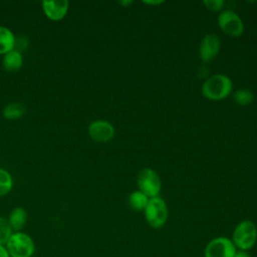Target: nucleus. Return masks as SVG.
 Instances as JSON below:
<instances>
[{
  "label": "nucleus",
  "mask_w": 257,
  "mask_h": 257,
  "mask_svg": "<svg viewBox=\"0 0 257 257\" xmlns=\"http://www.w3.org/2000/svg\"><path fill=\"white\" fill-rule=\"evenodd\" d=\"M221 49V41L216 34L209 33L205 35L200 43L199 54L204 62H209L214 59Z\"/></svg>",
  "instance_id": "nucleus-9"
},
{
  "label": "nucleus",
  "mask_w": 257,
  "mask_h": 257,
  "mask_svg": "<svg viewBox=\"0 0 257 257\" xmlns=\"http://www.w3.org/2000/svg\"><path fill=\"white\" fill-rule=\"evenodd\" d=\"M233 90L231 78L225 74L216 73L208 77L202 84V95L210 100H222L227 98Z\"/></svg>",
  "instance_id": "nucleus-1"
},
{
  "label": "nucleus",
  "mask_w": 257,
  "mask_h": 257,
  "mask_svg": "<svg viewBox=\"0 0 257 257\" xmlns=\"http://www.w3.org/2000/svg\"><path fill=\"white\" fill-rule=\"evenodd\" d=\"M26 112V107L21 102H11L7 104L2 111L4 118L8 120H14L22 117Z\"/></svg>",
  "instance_id": "nucleus-14"
},
{
  "label": "nucleus",
  "mask_w": 257,
  "mask_h": 257,
  "mask_svg": "<svg viewBox=\"0 0 257 257\" xmlns=\"http://www.w3.org/2000/svg\"><path fill=\"white\" fill-rule=\"evenodd\" d=\"M144 3L148 5H158L164 3V1H144Z\"/></svg>",
  "instance_id": "nucleus-22"
},
{
  "label": "nucleus",
  "mask_w": 257,
  "mask_h": 257,
  "mask_svg": "<svg viewBox=\"0 0 257 257\" xmlns=\"http://www.w3.org/2000/svg\"><path fill=\"white\" fill-rule=\"evenodd\" d=\"M233 257H252L250 255L249 252L247 251H240V250H237V252L235 253V255Z\"/></svg>",
  "instance_id": "nucleus-20"
},
{
  "label": "nucleus",
  "mask_w": 257,
  "mask_h": 257,
  "mask_svg": "<svg viewBox=\"0 0 257 257\" xmlns=\"http://www.w3.org/2000/svg\"><path fill=\"white\" fill-rule=\"evenodd\" d=\"M233 100L241 106H247L249 104H251L254 100V94L251 90L247 89V88H241L236 90L233 93Z\"/></svg>",
  "instance_id": "nucleus-16"
},
{
  "label": "nucleus",
  "mask_w": 257,
  "mask_h": 257,
  "mask_svg": "<svg viewBox=\"0 0 257 257\" xmlns=\"http://www.w3.org/2000/svg\"><path fill=\"white\" fill-rule=\"evenodd\" d=\"M203 4L210 11L221 12L225 6V1L224 0H205L203 1Z\"/></svg>",
  "instance_id": "nucleus-19"
},
{
  "label": "nucleus",
  "mask_w": 257,
  "mask_h": 257,
  "mask_svg": "<svg viewBox=\"0 0 257 257\" xmlns=\"http://www.w3.org/2000/svg\"><path fill=\"white\" fill-rule=\"evenodd\" d=\"M230 239L237 250L248 252L255 246L257 241L255 223L251 220H242L235 226Z\"/></svg>",
  "instance_id": "nucleus-2"
},
{
  "label": "nucleus",
  "mask_w": 257,
  "mask_h": 257,
  "mask_svg": "<svg viewBox=\"0 0 257 257\" xmlns=\"http://www.w3.org/2000/svg\"><path fill=\"white\" fill-rule=\"evenodd\" d=\"M13 186V179L10 173L3 169L0 168V197L6 196L7 194L10 193L12 190Z\"/></svg>",
  "instance_id": "nucleus-17"
},
{
  "label": "nucleus",
  "mask_w": 257,
  "mask_h": 257,
  "mask_svg": "<svg viewBox=\"0 0 257 257\" xmlns=\"http://www.w3.org/2000/svg\"><path fill=\"white\" fill-rule=\"evenodd\" d=\"M13 231L6 218L0 217V245H5Z\"/></svg>",
  "instance_id": "nucleus-18"
},
{
  "label": "nucleus",
  "mask_w": 257,
  "mask_h": 257,
  "mask_svg": "<svg viewBox=\"0 0 257 257\" xmlns=\"http://www.w3.org/2000/svg\"><path fill=\"white\" fill-rule=\"evenodd\" d=\"M137 184L139 190L150 199L159 197L162 190V181L158 173L151 168H145L139 173Z\"/></svg>",
  "instance_id": "nucleus-5"
},
{
  "label": "nucleus",
  "mask_w": 257,
  "mask_h": 257,
  "mask_svg": "<svg viewBox=\"0 0 257 257\" xmlns=\"http://www.w3.org/2000/svg\"><path fill=\"white\" fill-rule=\"evenodd\" d=\"M69 8L67 0H44L42 10L45 16L52 21H59L65 17Z\"/></svg>",
  "instance_id": "nucleus-10"
},
{
  "label": "nucleus",
  "mask_w": 257,
  "mask_h": 257,
  "mask_svg": "<svg viewBox=\"0 0 257 257\" xmlns=\"http://www.w3.org/2000/svg\"><path fill=\"white\" fill-rule=\"evenodd\" d=\"M15 39H16V36L9 28L0 25V54L1 55H4L5 53L14 49Z\"/></svg>",
  "instance_id": "nucleus-13"
},
{
  "label": "nucleus",
  "mask_w": 257,
  "mask_h": 257,
  "mask_svg": "<svg viewBox=\"0 0 257 257\" xmlns=\"http://www.w3.org/2000/svg\"><path fill=\"white\" fill-rule=\"evenodd\" d=\"M237 252L230 238L218 236L211 239L204 248V257H233Z\"/></svg>",
  "instance_id": "nucleus-7"
},
{
  "label": "nucleus",
  "mask_w": 257,
  "mask_h": 257,
  "mask_svg": "<svg viewBox=\"0 0 257 257\" xmlns=\"http://www.w3.org/2000/svg\"><path fill=\"white\" fill-rule=\"evenodd\" d=\"M144 216L152 228L160 229L164 227L169 216L167 203L160 196L151 198L144 210Z\"/></svg>",
  "instance_id": "nucleus-4"
},
{
  "label": "nucleus",
  "mask_w": 257,
  "mask_h": 257,
  "mask_svg": "<svg viewBox=\"0 0 257 257\" xmlns=\"http://www.w3.org/2000/svg\"><path fill=\"white\" fill-rule=\"evenodd\" d=\"M10 257H32L35 252V243L32 237L23 232H13L5 244Z\"/></svg>",
  "instance_id": "nucleus-3"
},
{
  "label": "nucleus",
  "mask_w": 257,
  "mask_h": 257,
  "mask_svg": "<svg viewBox=\"0 0 257 257\" xmlns=\"http://www.w3.org/2000/svg\"><path fill=\"white\" fill-rule=\"evenodd\" d=\"M121 5H123V6H126V5H128V4H132L133 3V1H121V2H119Z\"/></svg>",
  "instance_id": "nucleus-23"
},
{
  "label": "nucleus",
  "mask_w": 257,
  "mask_h": 257,
  "mask_svg": "<svg viewBox=\"0 0 257 257\" xmlns=\"http://www.w3.org/2000/svg\"><path fill=\"white\" fill-rule=\"evenodd\" d=\"M150 198L147 197L144 193H142L140 190L134 191L128 196V205L130 207L138 212H141L145 210V208L148 205Z\"/></svg>",
  "instance_id": "nucleus-15"
},
{
  "label": "nucleus",
  "mask_w": 257,
  "mask_h": 257,
  "mask_svg": "<svg viewBox=\"0 0 257 257\" xmlns=\"http://www.w3.org/2000/svg\"><path fill=\"white\" fill-rule=\"evenodd\" d=\"M23 65V55L20 51L12 49L2 57V66L8 72H16Z\"/></svg>",
  "instance_id": "nucleus-12"
},
{
  "label": "nucleus",
  "mask_w": 257,
  "mask_h": 257,
  "mask_svg": "<svg viewBox=\"0 0 257 257\" xmlns=\"http://www.w3.org/2000/svg\"><path fill=\"white\" fill-rule=\"evenodd\" d=\"M0 257H10L5 248V245H0Z\"/></svg>",
  "instance_id": "nucleus-21"
},
{
  "label": "nucleus",
  "mask_w": 257,
  "mask_h": 257,
  "mask_svg": "<svg viewBox=\"0 0 257 257\" xmlns=\"http://www.w3.org/2000/svg\"><path fill=\"white\" fill-rule=\"evenodd\" d=\"M88 136L97 143H107L114 137L115 131L113 125L104 119H96L89 123L87 127Z\"/></svg>",
  "instance_id": "nucleus-8"
},
{
  "label": "nucleus",
  "mask_w": 257,
  "mask_h": 257,
  "mask_svg": "<svg viewBox=\"0 0 257 257\" xmlns=\"http://www.w3.org/2000/svg\"><path fill=\"white\" fill-rule=\"evenodd\" d=\"M217 23L221 31L231 37H239L244 32V23L241 17L233 10H222L217 17Z\"/></svg>",
  "instance_id": "nucleus-6"
},
{
  "label": "nucleus",
  "mask_w": 257,
  "mask_h": 257,
  "mask_svg": "<svg viewBox=\"0 0 257 257\" xmlns=\"http://www.w3.org/2000/svg\"><path fill=\"white\" fill-rule=\"evenodd\" d=\"M28 220V214L23 207H15L11 210L7 221L13 232L22 231Z\"/></svg>",
  "instance_id": "nucleus-11"
}]
</instances>
